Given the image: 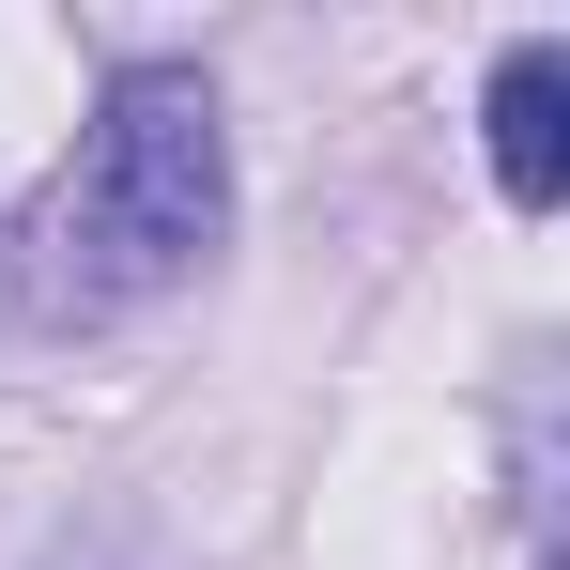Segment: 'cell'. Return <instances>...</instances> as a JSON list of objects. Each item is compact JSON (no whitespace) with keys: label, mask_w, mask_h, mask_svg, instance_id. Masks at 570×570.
Segmentation results:
<instances>
[{"label":"cell","mask_w":570,"mask_h":570,"mask_svg":"<svg viewBox=\"0 0 570 570\" xmlns=\"http://www.w3.org/2000/svg\"><path fill=\"white\" fill-rule=\"evenodd\" d=\"M232 232V139H216V94L186 62H124L94 108V155L0 232V308L31 324H94L124 293H170Z\"/></svg>","instance_id":"6da1fadb"},{"label":"cell","mask_w":570,"mask_h":570,"mask_svg":"<svg viewBox=\"0 0 570 570\" xmlns=\"http://www.w3.org/2000/svg\"><path fill=\"white\" fill-rule=\"evenodd\" d=\"M493 186L524 216L570 186V47H509L493 62Z\"/></svg>","instance_id":"7a4b0ae2"},{"label":"cell","mask_w":570,"mask_h":570,"mask_svg":"<svg viewBox=\"0 0 570 570\" xmlns=\"http://www.w3.org/2000/svg\"><path fill=\"white\" fill-rule=\"evenodd\" d=\"M47 570H94V556H47Z\"/></svg>","instance_id":"3957f363"}]
</instances>
